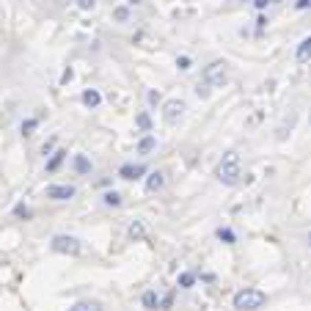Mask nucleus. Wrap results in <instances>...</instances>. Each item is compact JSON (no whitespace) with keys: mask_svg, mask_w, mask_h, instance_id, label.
<instances>
[{"mask_svg":"<svg viewBox=\"0 0 311 311\" xmlns=\"http://www.w3.org/2000/svg\"><path fill=\"white\" fill-rule=\"evenodd\" d=\"M267 303V295L262 289H253V287H245L234 295V308L237 311H256Z\"/></svg>","mask_w":311,"mask_h":311,"instance_id":"f257e3e1","label":"nucleus"},{"mask_svg":"<svg viewBox=\"0 0 311 311\" xmlns=\"http://www.w3.org/2000/svg\"><path fill=\"white\" fill-rule=\"evenodd\" d=\"M201 83H207L212 88H223L228 83V63L226 61H212L209 66H204V72H201Z\"/></svg>","mask_w":311,"mask_h":311,"instance_id":"f03ea898","label":"nucleus"},{"mask_svg":"<svg viewBox=\"0 0 311 311\" xmlns=\"http://www.w3.org/2000/svg\"><path fill=\"white\" fill-rule=\"evenodd\" d=\"M215 174H218V179L223 182V185H237L240 176H243L240 174V157L234 154V151H228L223 160H220V166H218Z\"/></svg>","mask_w":311,"mask_h":311,"instance_id":"7ed1b4c3","label":"nucleus"},{"mask_svg":"<svg viewBox=\"0 0 311 311\" xmlns=\"http://www.w3.org/2000/svg\"><path fill=\"white\" fill-rule=\"evenodd\" d=\"M50 245H53L55 253H66V256H77L80 253V243L74 237H66V234H55Z\"/></svg>","mask_w":311,"mask_h":311,"instance_id":"20e7f679","label":"nucleus"},{"mask_svg":"<svg viewBox=\"0 0 311 311\" xmlns=\"http://www.w3.org/2000/svg\"><path fill=\"white\" fill-rule=\"evenodd\" d=\"M182 113H185V102H182V99H168V102L163 105V119H166L168 124H176L182 119Z\"/></svg>","mask_w":311,"mask_h":311,"instance_id":"39448f33","label":"nucleus"},{"mask_svg":"<svg viewBox=\"0 0 311 311\" xmlns=\"http://www.w3.org/2000/svg\"><path fill=\"white\" fill-rule=\"evenodd\" d=\"M72 196H74L72 185H50L47 187V199H53V201H69Z\"/></svg>","mask_w":311,"mask_h":311,"instance_id":"423d86ee","label":"nucleus"},{"mask_svg":"<svg viewBox=\"0 0 311 311\" xmlns=\"http://www.w3.org/2000/svg\"><path fill=\"white\" fill-rule=\"evenodd\" d=\"M163 185H166V174H163V171H151L149 179H146V190H149V193H157V190H163Z\"/></svg>","mask_w":311,"mask_h":311,"instance_id":"0eeeda50","label":"nucleus"},{"mask_svg":"<svg viewBox=\"0 0 311 311\" xmlns=\"http://www.w3.org/2000/svg\"><path fill=\"white\" fill-rule=\"evenodd\" d=\"M146 168L143 166H132V163H127V166H122V171H119V176L122 179H138V176H143Z\"/></svg>","mask_w":311,"mask_h":311,"instance_id":"6e6552de","label":"nucleus"},{"mask_svg":"<svg viewBox=\"0 0 311 311\" xmlns=\"http://www.w3.org/2000/svg\"><path fill=\"white\" fill-rule=\"evenodd\" d=\"M295 58L300 61V63H306L311 61V36H306L300 44H297V53H295Z\"/></svg>","mask_w":311,"mask_h":311,"instance_id":"1a4fd4ad","label":"nucleus"},{"mask_svg":"<svg viewBox=\"0 0 311 311\" xmlns=\"http://www.w3.org/2000/svg\"><path fill=\"white\" fill-rule=\"evenodd\" d=\"M83 105L86 107H99V102H102V97H99V91L97 88H88V91H83Z\"/></svg>","mask_w":311,"mask_h":311,"instance_id":"9d476101","label":"nucleus"},{"mask_svg":"<svg viewBox=\"0 0 311 311\" xmlns=\"http://www.w3.org/2000/svg\"><path fill=\"white\" fill-rule=\"evenodd\" d=\"M72 166H74V171H77V174H91V160H88L86 154H74Z\"/></svg>","mask_w":311,"mask_h":311,"instance_id":"9b49d317","label":"nucleus"},{"mask_svg":"<svg viewBox=\"0 0 311 311\" xmlns=\"http://www.w3.org/2000/svg\"><path fill=\"white\" fill-rule=\"evenodd\" d=\"M63 160H66V151H55V154L47 160V174H55V171L61 168V163H63Z\"/></svg>","mask_w":311,"mask_h":311,"instance_id":"f8f14e48","label":"nucleus"},{"mask_svg":"<svg viewBox=\"0 0 311 311\" xmlns=\"http://www.w3.org/2000/svg\"><path fill=\"white\" fill-rule=\"evenodd\" d=\"M154 146H157V141L151 135H143L141 141H138V154H149V151H154Z\"/></svg>","mask_w":311,"mask_h":311,"instance_id":"ddd939ff","label":"nucleus"},{"mask_svg":"<svg viewBox=\"0 0 311 311\" xmlns=\"http://www.w3.org/2000/svg\"><path fill=\"white\" fill-rule=\"evenodd\" d=\"M130 240H135V243H141V240H146V228L141 220H135V223L130 226Z\"/></svg>","mask_w":311,"mask_h":311,"instance_id":"4468645a","label":"nucleus"},{"mask_svg":"<svg viewBox=\"0 0 311 311\" xmlns=\"http://www.w3.org/2000/svg\"><path fill=\"white\" fill-rule=\"evenodd\" d=\"M176 284H179L182 289H190L196 284V273H190V270H185V273H179V278H176Z\"/></svg>","mask_w":311,"mask_h":311,"instance_id":"2eb2a0df","label":"nucleus"},{"mask_svg":"<svg viewBox=\"0 0 311 311\" xmlns=\"http://www.w3.org/2000/svg\"><path fill=\"white\" fill-rule=\"evenodd\" d=\"M143 308H149V311H154L157 306H160V300H157V292H143Z\"/></svg>","mask_w":311,"mask_h":311,"instance_id":"dca6fc26","label":"nucleus"},{"mask_svg":"<svg viewBox=\"0 0 311 311\" xmlns=\"http://www.w3.org/2000/svg\"><path fill=\"white\" fill-rule=\"evenodd\" d=\"M113 20H116V22H127V20H130V6H116V9H113Z\"/></svg>","mask_w":311,"mask_h":311,"instance_id":"f3484780","label":"nucleus"},{"mask_svg":"<svg viewBox=\"0 0 311 311\" xmlns=\"http://www.w3.org/2000/svg\"><path fill=\"white\" fill-rule=\"evenodd\" d=\"M102 201H105L107 207H122V196H119L116 190H110V193H105V196H102Z\"/></svg>","mask_w":311,"mask_h":311,"instance_id":"a211bd4d","label":"nucleus"},{"mask_svg":"<svg viewBox=\"0 0 311 311\" xmlns=\"http://www.w3.org/2000/svg\"><path fill=\"white\" fill-rule=\"evenodd\" d=\"M36 127H39V119H25L20 130H22V135H33V130H36Z\"/></svg>","mask_w":311,"mask_h":311,"instance_id":"6ab92c4d","label":"nucleus"},{"mask_svg":"<svg viewBox=\"0 0 311 311\" xmlns=\"http://www.w3.org/2000/svg\"><path fill=\"white\" fill-rule=\"evenodd\" d=\"M218 240H223L226 245H231L237 237H234V231H231V228H223V226H220V228H218Z\"/></svg>","mask_w":311,"mask_h":311,"instance_id":"aec40b11","label":"nucleus"},{"mask_svg":"<svg viewBox=\"0 0 311 311\" xmlns=\"http://www.w3.org/2000/svg\"><path fill=\"white\" fill-rule=\"evenodd\" d=\"M135 124L141 127L143 132H149L151 130V119H149V113H138V119H135Z\"/></svg>","mask_w":311,"mask_h":311,"instance_id":"412c9836","label":"nucleus"},{"mask_svg":"<svg viewBox=\"0 0 311 311\" xmlns=\"http://www.w3.org/2000/svg\"><path fill=\"white\" fill-rule=\"evenodd\" d=\"M14 215H17V218H25V220H28V218H30V209L25 207V204H17V207H14Z\"/></svg>","mask_w":311,"mask_h":311,"instance_id":"4be33fe9","label":"nucleus"},{"mask_svg":"<svg viewBox=\"0 0 311 311\" xmlns=\"http://www.w3.org/2000/svg\"><path fill=\"white\" fill-rule=\"evenodd\" d=\"M94 6H97V0H77V9H83V11H91Z\"/></svg>","mask_w":311,"mask_h":311,"instance_id":"5701e85b","label":"nucleus"},{"mask_svg":"<svg viewBox=\"0 0 311 311\" xmlns=\"http://www.w3.org/2000/svg\"><path fill=\"white\" fill-rule=\"evenodd\" d=\"M176 66H179V69H190V58H187V55H179V58H176Z\"/></svg>","mask_w":311,"mask_h":311,"instance_id":"b1692460","label":"nucleus"},{"mask_svg":"<svg viewBox=\"0 0 311 311\" xmlns=\"http://www.w3.org/2000/svg\"><path fill=\"white\" fill-rule=\"evenodd\" d=\"M53 146H55V138H50V141H47V143H44V146H42V154H44V157H47V154H50V151H53Z\"/></svg>","mask_w":311,"mask_h":311,"instance_id":"393cba45","label":"nucleus"},{"mask_svg":"<svg viewBox=\"0 0 311 311\" xmlns=\"http://www.w3.org/2000/svg\"><path fill=\"white\" fill-rule=\"evenodd\" d=\"M267 3H273V0H253V6H256L259 11H262V9H267Z\"/></svg>","mask_w":311,"mask_h":311,"instance_id":"a878e982","label":"nucleus"},{"mask_svg":"<svg viewBox=\"0 0 311 311\" xmlns=\"http://www.w3.org/2000/svg\"><path fill=\"white\" fill-rule=\"evenodd\" d=\"M74 311H99V306H88V303H83V306H77Z\"/></svg>","mask_w":311,"mask_h":311,"instance_id":"bb28decb","label":"nucleus"},{"mask_svg":"<svg viewBox=\"0 0 311 311\" xmlns=\"http://www.w3.org/2000/svg\"><path fill=\"white\" fill-rule=\"evenodd\" d=\"M171 303H174V295H166V297H163V308H171Z\"/></svg>","mask_w":311,"mask_h":311,"instance_id":"cd10ccee","label":"nucleus"},{"mask_svg":"<svg viewBox=\"0 0 311 311\" xmlns=\"http://www.w3.org/2000/svg\"><path fill=\"white\" fill-rule=\"evenodd\" d=\"M297 9H311V0H297Z\"/></svg>","mask_w":311,"mask_h":311,"instance_id":"c85d7f7f","label":"nucleus"},{"mask_svg":"<svg viewBox=\"0 0 311 311\" xmlns=\"http://www.w3.org/2000/svg\"><path fill=\"white\" fill-rule=\"evenodd\" d=\"M308 245H311V231H308Z\"/></svg>","mask_w":311,"mask_h":311,"instance_id":"c756f323","label":"nucleus"},{"mask_svg":"<svg viewBox=\"0 0 311 311\" xmlns=\"http://www.w3.org/2000/svg\"><path fill=\"white\" fill-rule=\"evenodd\" d=\"M273 3H278V0H273Z\"/></svg>","mask_w":311,"mask_h":311,"instance_id":"7c9ffc66","label":"nucleus"}]
</instances>
